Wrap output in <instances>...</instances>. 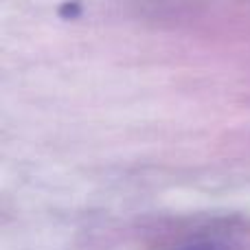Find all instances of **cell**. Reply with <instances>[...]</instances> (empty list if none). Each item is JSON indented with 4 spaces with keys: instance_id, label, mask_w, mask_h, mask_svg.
Listing matches in <instances>:
<instances>
[{
    "instance_id": "cell-1",
    "label": "cell",
    "mask_w": 250,
    "mask_h": 250,
    "mask_svg": "<svg viewBox=\"0 0 250 250\" xmlns=\"http://www.w3.org/2000/svg\"><path fill=\"white\" fill-rule=\"evenodd\" d=\"M182 250H224V248L213 244V242H200V244H191V246H187Z\"/></svg>"
}]
</instances>
